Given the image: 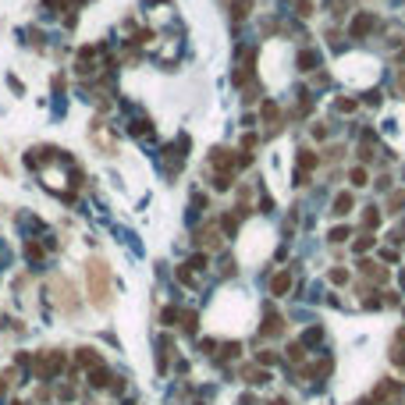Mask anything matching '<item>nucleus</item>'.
<instances>
[{
  "label": "nucleus",
  "instance_id": "obj_1",
  "mask_svg": "<svg viewBox=\"0 0 405 405\" xmlns=\"http://www.w3.org/2000/svg\"><path fill=\"white\" fill-rule=\"evenodd\" d=\"M86 281H89V299L96 306H110V267L103 260H89Z\"/></svg>",
  "mask_w": 405,
  "mask_h": 405
},
{
  "label": "nucleus",
  "instance_id": "obj_2",
  "mask_svg": "<svg viewBox=\"0 0 405 405\" xmlns=\"http://www.w3.org/2000/svg\"><path fill=\"white\" fill-rule=\"evenodd\" d=\"M78 362H82V366H89V370H96V366H103V359H100V352H93V348H78Z\"/></svg>",
  "mask_w": 405,
  "mask_h": 405
},
{
  "label": "nucleus",
  "instance_id": "obj_3",
  "mask_svg": "<svg viewBox=\"0 0 405 405\" xmlns=\"http://www.w3.org/2000/svg\"><path fill=\"white\" fill-rule=\"evenodd\" d=\"M281 331H285V320L274 316V313H267V320H263V334L270 338V334H281Z\"/></svg>",
  "mask_w": 405,
  "mask_h": 405
},
{
  "label": "nucleus",
  "instance_id": "obj_4",
  "mask_svg": "<svg viewBox=\"0 0 405 405\" xmlns=\"http://www.w3.org/2000/svg\"><path fill=\"white\" fill-rule=\"evenodd\" d=\"M288 288H292V274H277V277L270 281V292H274V295H285Z\"/></svg>",
  "mask_w": 405,
  "mask_h": 405
},
{
  "label": "nucleus",
  "instance_id": "obj_5",
  "mask_svg": "<svg viewBox=\"0 0 405 405\" xmlns=\"http://www.w3.org/2000/svg\"><path fill=\"white\" fill-rule=\"evenodd\" d=\"M362 270H366L370 281H387V270H384L380 263H373V260H370V263H362Z\"/></svg>",
  "mask_w": 405,
  "mask_h": 405
},
{
  "label": "nucleus",
  "instance_id": "obj_6",
  "mask_svg": "<svg viewBox=\"0 0 405 405\" xmlns=\"http://www.w3.org/2000/svg\"><path fill=\"white\" fill-rule=\"evenodd\" d=\"M89 384H93V387H107V384H110V373H107L103 366H96V370L89 373Z\"/></svg>",
  "mask_w": 405,
  "mask_h": 405
},
{
  "label": "nucleus",
  "instance_id": "obj_7",
  "mask_svg": "<svg viewBox=\"0 0 405 405\" xmlns=\"http://www.w3.org/2000/svg\"><path fill=\"white\" fill-rule=\"evenodd\" d=\"M348 210H352V195H348V192H341V195L334 199V214H338V217H345Z\"/></svg>",
  "mask_w": 405,
  "mask_h": 405
},
{
  "label": "nucleus",
  "instance_id": "obj_8",
  "mask_svg": "<svg viewBox=\"0 0 405 405\" xmlns=\"http://www.w3.org/2000/svg\"><path fill=\"white\" fill-rule=\"evenodd\" d=\"M199 246H217V228H202L199 231Z\"/></svg>",
  "mask_w": 405,
  "mask_h": 405
},
{
  "label": "nucleus",
  "instance_id": "obj_9",
  "mask_svg": "<svg viewBox=\"0 0 405 405\" xmlns=\"http://www.w3.org/2000/svg\"><path fill=\"white\" fill-rule=\"evenodd\" d=\"M249 8H253V0H238V4H235V18H246Z\"/></svg>",
  "mask_w": 405,
  "mask_h": 405
},
{
  "label": "nucleus",
  "instance_id": "obj_10",
  "mask_svg": "<svg viewBox=\"0 0 405 405\" xmlns=\"http://www.w3.org/2000/svg\"><path fill=\"white\" fill-rule=\"evenodd\" d=\"M370 25H373V18H359V22L352 25V32H355V36H362V32H366Z\"/></svg>",
  "mask_w": 405,
  "mask_h": 405
},
{
  "label": "nucleus",
  "instance_id": "obj_11",
  "mask_svg": "<svg viewBox=\"0 0 405 405\" xmlns=\"http://www.w3.org/2000/svg\"><path fill=\"white\" fill-rule=\"evenodd\" d=\"M256 359H260V366H274V359H277V355H274L270 348H263V352H260Z\"/></svg>",
  "mask_w": 405,
  "mask_h": 405
},
{
  "label": "nucleus",
  "instance_id": "obj_12",
  "mask_svg": "<svg viewBox=\"0 0 405 405\" xmlns=\"http://www.w3.org/2000/svg\"><path fill=\"white\" fill-rule=\"evenodd\" d=\"M132 132H135V135H146V132H149V121H146V117H139L135 125H132Z\"/></svg>",
  "mask_w": 405,
  "mask_h": 405
},
{
  "label": "nucleus",
  "instance_id": "obj_13",
  "mask_svg": "<svg viewBox=\"0 0 405 405\" xmlns=\"http://www.w3.org/2000/svg\"><path fill=\"white\" fill-rule=\"evenodd\" d=\"M195 323H199V316H195V313H185V331H188V334H195Z\"/></svg>",
  "mask_w": 405,
  "mask_h": 405
},
{
  "label": "nucleus",
  "instance_id": "obj_14",
  "mask_svg": "<svg viewBox=\"0 0 405 405\" xmlns=\"http://www.w3.org/2000/svg\"><path fill=\"white\" fill-rule=\"evenodd\" d=\"M370 246H373V238H370V235H362V238H359V242H355V249H359V253H366V249H370Z\"/></svg>",
  "mask_w": 405,
  "mask_h": 405
},
{
  "label": "nucleus",
  "instance_id": "obj_15",
  "mask_svg": "<svg viewBox=\"0 0 405 405\" xmlns=\"http://www.w3.org/2000/svg\"><path fill=\"white\" fill-rule=\"evenodd\" d=\"M299 164H302V167H306V171H309V167H313V164H316V156H313V153H302V156H299Z\"/></svg>",
  "mask_w": 405,
  "mask_h": 405
},
{
  "label": "nucleus",
  "instance_id": "obj_16",
  "mask_svg": "<svg viewBox=\"0 0 405 405\" xmlns=\"http://www.w3.org/2000/svg\"><path fill=\"white\" fill-rule=\"evenodd\" d=\"M188 267H195V270H202V267H207V253H199V256H192V263Z\"/></svg>",
  "mask_w": 405,
  "mask_h": 405
},
{
  "label": "nucleus",
  "instance_id": "obj_17",
  "mask_svg": "<svg viewBox=\"0 0 405 405\" xmlns=\"http://www.w3.org/2000/svg\"><path fill=\"white\" fill-rule=\"evenodd\" d=\"M331 281H334V285H345L348 274H345V270H331Z\"/></svg>",
  "mask_w": 405,
  "mask_h": 405
},
{
  "label": "nucleus",
  "instance_id": "obj_18",
  "mask_svg": "<svg viewBox=\"0 0 405 405\" xmlns=\"http://www.w3.org/2000/svg\"><path fill=\"white\" fill-rule=\"evenodd\" d=\"M288 355H292V359H295V362H299V359H302V355H306V352H302V345H288Z\"/></svg>",
  "mask_w": 405,
  "mask_h": 405
},
{
  "label": "nucleus",
  "instance_id": "obj_19",
  "mask_svg": "<svg viewBox=\"0 0 405 405\" xmlns=\"http://www.w3.org/2000/svg\"><path fill=\"white\" fill-rule=\"evenodd\" d=\"M29 256H32V260H43V249H39L36 242H29Z\"/></svg>",
  "mask_w": 405,
  "mask_h": 405
},
{
  "label": "nucleus",
  "instance_id": "obj_20",
  "mask_svg": "<svg viewBox=\"0 0 405 405\" xmlns=\"http://www.w3.org/2000/svg\"><path fill=\"white\" fill-rule=\"evenodd\" d=\"M331 238H334V242H345V238H348V228H338V231H331Z\"/></svg>",
  "mask_w": 405,
  "mask_h": 405
},
{
  "label": "nucleus",
  "instance_id": "obj_21",
  "mask_svg": "<svg viewBox=\"0 0 405 405\" xmlns=\"http://www.w3.org/2000/svg\"><path fill=\"white\" fill-rule=\"evenodd\" d=\"M174 320H178V309H174V306H171V309H164V323H174Z\"/></svg>",
  "mask_w": 405,
  "mask_h": 405
},
{
  "label": "nucleus",
  "instance_id": "obj_22",
  "mask_svg": "<svg viewBox=\"0 0 405 405\" xmlns=\"http://www.w3.org/2000/svg\"><path fill=\"white\" fill-rule=\"evenodd\" d=\"M352 181L355 185H366V171H352Z\"/></svg>",
  "mask_w": 405,
  "mask_h": 405
},
{
  "label": "nucleus",
  "instance_id": "obj_23",
  "mask_svg": "<svg viewBox=\"0 0 405 405\" xmlns=\"http://www.w3.org/2000/svg\"><path fill=\"white\" fill-rule=\"evenodd\" d=\"M313 11V4H309V0H299V15H309Z\"/></svg>",
  "mask_w": 405,
  "mask_h": 405
},
{
  "label": "nucleus",
  "instance_id": "obj_24",
  "mask_svg": "<svg viewBox=\"0 0 405 405\" xmlns=\"http://www.w3.org/2000/svg\"><path fill=\"white\" fill-rule=\"evenodd\" d=\"M0 174H8V160L4 156H0Z\"/></svg>",
  "mask_w": 405,
  "mask_h": 405
},
{
  "label": "nucleus",
  "instance_id": "obj_25",
  "mask_svg": "<svg viewBox=\"0 0 405 405\" xmlns=\"http://www.w3.org/2000/svg\"><path fill=\"white\" fill-rule=\"evenodd\" d=\"M4 387H8V377H0V394H4Z\"/></svg>",
  "mask_w": 405,
  "mask_h": 405
}]
</instances>
